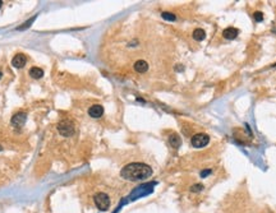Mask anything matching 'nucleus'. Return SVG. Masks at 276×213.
Segmentation results:
<instances>
[{
    "instance_id": "nucleus-1",
    "label": "nucleus",
    "mask_w": 276,
    "mask_h": 213,
    "mask_svg": "<svg viewBox=\"0 0 276 213\" xmlns=\"http://www.w3.org/2000/svg\"><path fill=\"white\" fill-rule=\"evenodd\" d=\"M120 175L122 177L129 181H141V180L148 179L152 175V168L142 162H133L124 166L120 171Z\"/></svg>"
},
{
    "instance_id": "nucleus-2",
    "label": "nucleus",
    "mask_w": 276,
    "mask_h": 213,
    "mask_svg": "<svg viewBox=\"0 0 276 213\" xmlns=\"http://www.w3.org/2000/svg\"><path fill=\"white\" fill-rule=\"evenodd\" d=\"M58 131L59 134L63 135V137H72L74 134V125L72 121L69 120H62L58 124Z\"/></svg>"
},
{
    "instance_id": "nucleus-3",
    "label": "nucleus",
    "mask_w": 276,
    "mask_h": 213,
    "mask_svg": "<svg viewBox=\"0 0 276 213\" xmlns=\"http://www.w3.org/2000/svg\"><path fill=\"white\" fill-rule=\"evenodd\" d=\"M94 202L100 211H106L110 207V198L105 193H97L94 198Z\"/></svg>"
},
{
    "instance_id": "nucleus-4",
    "label": "nucleus",
    "mask_w": 276,
    "mask_h": 213,
    "mask_svg": "<svg viewBox=\"0 0 276 213\" xmlns=\"http://www.w3.org/2000/svg\"><path fill=\"white\" fill-rule=\"evenodd\" d=\"M210 142V137L207 134H203V133H198V134H194L191 139V143L194 148H203L208 144Z\"/></svg>"
},
{
    "instance_id": "nucleus-5",
    "label": "nucleus",
    "mask_w": 276,
    "mask_h": 213,
    "mask_svg": "<svg viewBox=\"0 0 276 213\" xmlns=\"http://www.w3.org/2000/svg\"><path fill=\"white\" fill-rule=\"evenodd\" d=\"M102 114H104V107H102L101 105H94V106H91L90 110H88V115L94 119L101 118Z\"/></svg>"
},
{
    "instance_id": "nucleus-6",
    "label": "nucleus",
    "mask_w": 276,
    "mask_h": 213,
    "mask_svg": "<svg viewBox=\"0 0 276 213\" xmlns=\"http://www.w3.org/2000/svg\"><path fill=\"white\" fill-rule=\"evenodd\" d=\"M27 120V114L26 113H18L12 118V124L14 126H23Z\"/></svg>"
},
{
    "instance_id": "nucleus-7",
    "label": "nucleus",
    "mask_w": 276,
    "mask_h": 213,
    "mask_svg": "<svg viewBox=\"0 0 276 213\" xmlns=\"http://www.w3.org/2000/svg\"><path fill=\"white\" fill-rule=\"evenodd\" d=\"M27 63V57L23 54H17L12 59V65L14 68H23Z\"/></svg>"
},
{
    "instance_id": "nucleus-8",
    "label": "nucleus",
    "mask_w": 276,
    "mask_h": 213,
    "mask_svg": "<svg viewBox=\"0 0 276 213\" xmlns=\"http://www.w3.org/2000/svg\"><path fill=\"white\" fill-rule=\"evenodd\" d=\"M223 35H224L225 39H228V40H234V39H236V36L239 35V29H236L235 27H228L226 29H224Z\"/></svg>"
},
{
    "instance_id": "nucleus-9",
    "label": "nucleus",
    "mask_w": 276,
    "mask_h": 213,
    "mask_svg": "<svg viewBox=\"0 0 276 213\" xmlns=\"http://www.w3.org/2000/svg\"><path fill=\"white\" fill-rule=\"evenodd\" d=\"M134 70L137 73H146L148 70V64L144 60H137L134 63Z\"/></svg>"
},
{
    "instance_id": "nucleus-10",
    "label": "nucleus",
    "mask_w": 276,
    "mask_h": 213,
    "mask_svg": "<svg viewBox=\"0 0 276 213\" xmlns=\"http://www.w3.org/2000/svg\"><path fill=\"white\" fill-rule=\"evenodd\" d=\"M169 143L173 148H179L182 146V139L178 134H170L169 137Z\"/></svg>"
},
{
    "instance_id": "nucleus-11",
    "label": "nucleus",
    "mask_w": 276,
    "mask_h": 213,
    "mask_svg": "<svg viewBox=\"0 0 276 213\" xmlns=\"http://www.w3.org/2000/svg\"><path fill=\"white\" fill-rule=\"evenodd\" d=\"M30 76L35 79H40V78H42V76H44V70L40 68H37V66H33V68L30 69Z\"/></svg>"
},
{
    "instance_id": "nucleus-12",
    "label": "nucleus",
    "mask_w": 276,
    "mask_h": 213,
    "mask_svg": "<svg viewBox=\"0 0 276 213\" xmlns=\"http://www.w3.org/2000/svg\"><path fill=\"white\" fill-rule=\"evenodd\" d=\"M205 37H206V32L202 28H196L193 31V39L196 41H202L205 40Z\"/></svg>"
},
{
    "instance_id": "nucleus-13",
    "label": "nucleus",
    "mask_w": 276,
    "mask_h": 213,
    "mask_svg": "<svg viewBox=\"0 0 276 213\" xmlns=\"http://www.w3.org/2000/svg\"><path fill=\"white\" fill-rule=\"evenodd\" d=\"M35 19H36V15H33L32 18H30L28 20H27V22H24V23H23V26H21V27H18L17 29H18V31H23V29H26V28H28L30 26L35 22Z\"/></svg>"
},
{
    "instance_id": "nucleus-14",
    "label": "nucleus",
    "mask_w": 276,
    "mask_h": 213,
    "mask_svg": "<svg viewBox=\"0 0 276 213\" xmlns=\"http://www.w3.org/2000/svg\"><path fill=\"white\" fill-rule=\"evenodd\" d=\"M161 17L164 18L165 20H170V22H173V20H175L176 17H175V14H173V13H169V12H164L161 14Z\"/></svg>"
},
{
    "instance_id": "nucleus-15",
    "label": "nucleus",
    "mask_w": 276,
    "mask_h": 213,
    "mask_svg": "<svg viewBox=\"0 0 276 213\" xmlns=\"http://www.w3.org/2000/svg\"><path fill=\"white\" fill-rule=\"evenodd\" d=\"M203 190V185L202 184H196V185H192L191 186V191L192 193H198V191Z\"/></svg>"
},
{
    "instance_id": "nucleus-16",
    "label": "nucleus",
    "mask_w": 276,
    "mask_h": 213,
    "mask_svg": "<svg viewBox=\"0 0 276 213\" xmlns=\"http://www.w3.org/2000/svg\"><path fill=\"white\" fill-rule=\"evenodd\" d=\"M253 17H254V19H256L257 22H262V20H263V14L261 12H256V13L253 14Z\"/></svg>"
},
{
    "instance_id": "nucleus-17",
    "label": "nucleus",
    "mask_w": 276,
    "mask_h": 213,
    "mask_svg": "<svg viewBox=\"0 0 276 213\" xmlns=\"http://www.w3.org/2000/svg\"><path fill=\"white\" fill-rule=\"evenodd\" d=\"M210 174H211V170H203V171H201V177H206Z\"/></svg>"
},
{
    "instance_id": "nucleus-18",
    "label": "nucleus",
    "mask_w": 276,
    "mask_h": 213,
    "mask_svg": "<svg viewBox=\"0 0 276 213\" xmlns=\"http://www.w3.org/2000/svg\"><path fill=\"white\" fill-rule=\"evenodd\" d=\"M2 5H3V2H2V0H0V8H2Z\"/></svg>"
},
{
    "instance_id": "nucleus-19",
    "label": "nucleus",
    "mask_w": 276,
    "mask_h": 213,
    "mask_svg": "<svg viewBox=\"0 0 276 213\" xmlns=\"http://www.w3.org/2000/svg\"><path fill=\"white\" fill-rule=\"evenodd\" d=\"M2 76H3V73H2V72H0V78H2Z\"/></svg>"
},
{
    "instance_id": "nucleus-20",
    "label": "nucleus",
    "mask_w": 276,
    "mask_h": 213,
    "mask_svg": "<svg viewBox=\"0 0 276 213\" xmlns=\"http://www.w3.org/2000/svg\"><path fill=\"white\" fill-rule=\"evenodd\" d=\"M0 151H3V147L2 146H0Z\"/></svg>"
}]
</instances>
